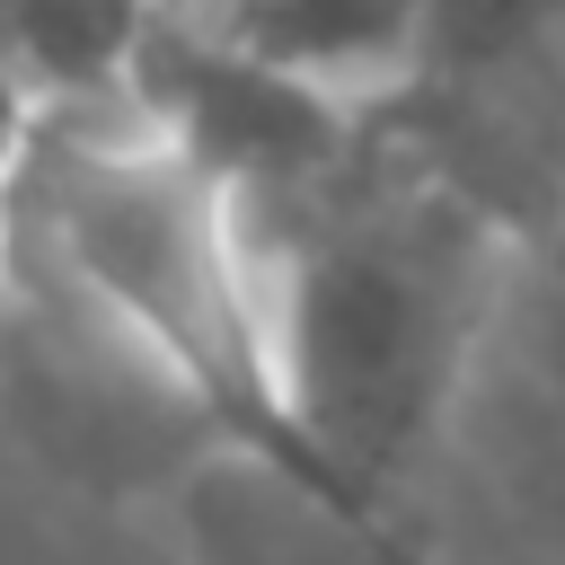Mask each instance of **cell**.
<instances>
[{
	"label": "cell",
	"instance_id": "obj_4",
	"mask_svg": "<svg viewBox=\"0 0 565 565\" xmlns=\"http://www.w3.org/2000/svg\"><path fill=\"white\" fill-rule=\"evenodd\" d=\"M203 9L221 35H238L247 53H265L274 71L380 115L424 53L433 0H185Z\"/></svg>",
	"mask_w": 565,
	"mask_h": 565
},
{
	"label": "cell",
	"instance_id": "obj_6",
	"mask_svg": "<svg viewBox=\"0 0 565 565\" xmlns=\"http://www.w3.org/2000/svg\"><path fill=\"white\" fill-rule=\"evenodd\" d=\"M503 327H521V335H530V371H539V388L565 406V212L530 238Z\"/></svg>",
	"mask_w": 565,
	"mask_h": 565
},
{
	"label": "cell",
	"instance_id": "obj_5",
	"mask_svg": "<svg viewBox=\"0 0 565 565\" xmlns=\"http://www.w3.org/2000/svg\"><path fill=\"white\" fill-rule=\"evenodd\" d=\"M168 0H0V62L35 115L132 106L141 44Z\"/></svg>",
	"mask_w": 565,
	"mask_h": 565
},
{
	"label": "cell",
	"instance_id": "obj_1",
	"mask_svg": "<svg viewBox=\"0 0 565 565\" xmlns=\"http://www.w3.org/2000/svg\"><path fill=\"white\" fill-rule=\"evenodd\" d=\"M247 238L318 503L406 494L486 380L530 230L371 115L309 194L247 212Z\"/></svg>",
	"mask_w": 565,
	"mask_h": 565
},
{
	"label": "cell",
	"instance_id": "obj_7",
	"mask_svg": "<svg viewBox=\"0 0 565 565\" xmlns=\"http://www.w3.org/2000/svg\"><path fill=\"white\" fill-rule=\"evenodd\" d=\"M35 124H44V115L26 106V88H18V79H9V62H0V185H9V168L26 159V141H35Z\"/></svg>",
	"mask_w": 565,
	"mask_h": 565
},
{
	"label": "cell",
	"instance_id": "obj_2",
	"mask_svg": "<svg viewBox=\"0 0 565 565\" xmlns=\"http://www.w3.org/2000/svg\"><path fill=\"white\" fill-rule=\"evenodd\" d=\"M0 256H26L35 282L71 291V309L132 344L141 371H159L185 406L309 486L274 380L247 212L141 106L35 124L26 159L0 185Z\"/></svg>",
	"mask_w": 565,
	"mask_h": 565
},
{
	"label": "cell",
	"instance_id": "obj_8",
	"mask_svg": "<svg viewBox=\"0 0 565 565\" xmlns=\"http://www.w3.org/2000/svg\"><path fill=\"white\" fill-rule=\"evenodd\" d=\"M0 274H9V265H0Z\"/></svg>",
	"mask_w": 565,
	"mask_h": 565
},
{
	"label": "cell",
	"instance_id": "obj_3",
	"mask_svg": "<svg viewBox=\"0 0 565 565\" xmlns=\"http://www.w3.org/2000/svg\"><path fill=\"white\" fill-rule=\"evenodd\" d=\"M380 124L539 238L565 212V0H433Z\"/></svg>",
	"mask_w": 565,
	"mask_h": 565
}]
</instances>
